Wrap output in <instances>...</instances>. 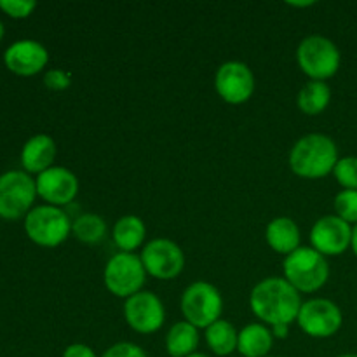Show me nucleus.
Segmentation results:
<instances>
[{
  "label": "nucleus",
  "mask_w": 357,
  "mask_h": 357,
  "mask_svg": "<svg viewBox=\"0 0 357 357\" xmlns=\"http://www.w3.org/2000/svg\"><path fill=\"white\" fill-rule=\"evenodd\" d=\"M300 293L284 278H267L258 282L250 295L251 312L271 326L296 321L302 307Z\"/></svg>",
  "instance_id": "1"
},
{
  "label": "nucleus",
  "mask_w": 357,
  "mask_h": 357,
  "mask_svg": "<svg viewBox=\"0 0 357 357\" xmlns=\"http://www.w3.org/2000/svg\"><path fill=\"white\" fill-rule=\"evenodd\" d=\"M338 149L333 138L323 132L302 136L289 152V167L305 180H319L333 173L338 162Z\"/></svg>",
  "instance_id": "2"
},
{
  "label": "nucleus",
  "mask_w": 357,
  "mask_h": 357,
  "mask_svg": "<svg viewBox=\"0 0 357 357\" xmlns=\"http://www.w3.org/2000/svg\"><path fill=\"white\" fill-rule=\"evenodd\" d=\"M330 278L326 257L314 248L300 246L284 260V279L298 293H314L323 288Z\"/></svg>",
  "instance_id": "3"
},
{
  "label": "nucleus",
  "mask_w": 357,
  "mask_h": 357,
  "mask_svg": "<svg viewBox=\"0 0 357 357\" xmlns=\"http://www.w3.org/2000/svg\"><path fill=\"white\" fill-rule=\"evenodd\" d=\"M296 61L300 70L310 77V80L326 82L340 70L342 54L331 38L323 35H309L298 44Z\"/></svg>",
  "instance_id": "4"
},
{
  "label": "nucleus",
  "mask_w": 357,
  "mask_h": 357,
  "mask_svg": "<svg viewBox=\"0 0 357 357\" xmlns=\"http://www.w3.org/2000/svg\"><path fill=\"white\" fill-rule=\"evenodd\" d=\"M24 232L37 246L56 248L72 232V220L61 208L37 206L24 216Z\"/></svg>",
  "instance_id": "5"
},
{
  "label": "nucleus",
  "mask_w": 357,
  "mask_h": 357,
  "mask_svg": "<svg viewBox=\"0 0 357 357\" xmlns=\"http://www.w3.org/2000/svg\"><path fill=\"white\" fill-rule=\"evenodd\" d=\"M181 314L185 321L195 328H209L222 319L223 298L218 288L206 281H197L188 286L180 300Z\"/></svg>",
  "instance_id": "6"
},
{
  "label": "nucleus",
  "mask_w": 357,
  "mask_h": 357,
  "mask_svg": "<svg viewBox=\"0 0 357 357\" xmlns=\"http://www.w3.org/2000/svg\"><path fill=\"white\" fill-rule=\"evenodd\" d=\"M37 183L26 171L13 169L0 174V218L20 220L31 211Z\"/></svg>",
  "instance_id": "7"
},
{
  "label": "nucleus",
  "mask_w": 357,
  "mask_h": 357,
  "mask_svg": "<svg viewBox=\"0 0 357 357\" xmlns=\"http://www.w3.org/2000/svg\"><path fill=\"white\" fill-rule=\"evenodd\" d=\"M146 271L143 267V261L135 253H121L114 255L107 261V267L103 272V281L108 291L119 298H131L132 295L142 291L145 284Z\"/></svg>",
  "instance_id": "8"
},
{
  "label": "nucleus",
  "mask_w": 357,
  "mask_h": 357,
  "mask_svg": "<svg viewBox=\"0 0 357 357\" xmlns=\"http://www.w3.org/2000/svg\"><path fill=\"white\" fill-rule=\"evenodd\" d=\"M300 330L312 338H330L340 331L344 324L340 307L328 298L307 300L300 307L296 317Z\"/></svg>",
  "instance_id": "9"
},
{
  "label": "nucleus",
  "mask_w": 357,
  "mask_h": 357,
  "mask_svg": "<svg viewBox=\"0 0 357 357\" xmlns=\"http://www.w3.org/2000/svg\"><path fill=\"white\" fill-rule=\"evenodd\" d=\"M146 274L160 281H171L183 272L185 255L183 250L174 241L166 237L152 239L139 255Z\"/></svg>",
  "instance_id": "10"
},
{
  "label": "nucleus",
  "mask_w": 357,
  "mask_h": 357,
  "mask_svg": "<svg viewBox=\"0 0 357 357\" xmlns=\"http://www.w3.org/2000/svg\"><path fill=\"white\" fill-rule=\"evenodd\" d=\"M124 317L129 328L136 333L152 335L162 328L166 310L159 296L152 291H139L126 300Z\"/></svg>",
  "instance_id": "11"
},
{
  "label": "nucleus",
  "mask_w": 357,
  "mask_h": 357,
  "mask_svg": "<svg viewBox=\"0 0 357 357\" xmlns=\"http://www.w3.org/2000/svg\"><path fill=\"white\" fill-rule=\"evenodd\" d=\"M218 96L229 105H243L255 93V75L246 63L227 61L215 75Z\"/></svg>",
  "instance_id": "12"
},
{
  "label": "nucleus",
  "mask_w": 357,
  "mask_h": 357,
  "mask_svg": "<svg viewBox=\"0 0 357 357\" xmlns=\"http://www.w3.org/2000/svg\"><path fill=\"white\" fill-rule=\"evenodd\" d=\"M310 243L323 257H340L352 244V225L337 215L323 216L312 225Z\"/></svg>",
  "instance_id": "13"
},
{
  "label": "nucleus",
  "mask_w": 357,
  "mask_h": 357,
  "mask_svg": "<svg viewBox=\"0 0 357 357\" xmlns=\"http://www.w3.org/2000/svg\"><path fill=\"white\" fill-rule=\"evenodd\" d=\"M35 183H37V194L49 206H56V208L70 204L79 194L77 176L61 166H52L44 173L37 174Z\"/></svg>",
  "instance_id": "14"
},
{
  "label": "nucleus",
  "mask_w": 357,
  "mask_h": 357,
  "mask_svg": "<svg viewBox=\"0 0 357 357\" xmlns=\"http://www.w3.org/2000/svg\"><path fill=\"white\" fill-rule=\"evenodd\" d=\"M49 61V52L40 42L21 38L13 42L3 52V63L13 73L20 77H31L40 73Z\"/></svg>",
  "instance_id": "15"
},
{
  "label": "nucleus",
  "mask_w": 357,
  "mask_h": 357,
  "mask_svg": "<svg viewBox=\"0 0 357 357\" xmlns=\"http://www.w3.org/2000/svg\"><path fill=\"white\" fill-rule=\"evenodd\" d=\"M56 159V143L49 135H35L21 150V166L28 174L44 173L52 167Z\"/></svg>",
  "instance_id": "16"
},
{
  "label": "nucleus",
  "mask_w": 357,
  "mask_h": 357,
  "mask_svg": "<svg viewBox=\"0 0 357 357\" xmlns=\"http://www.w3.org/2000/svg\"><path fill=\"white\" fill-rule=\"evenodd\" d=\"M265 239L271 250L288 257L300 248V229L295 220L278 216L265 229Z\"/></svg>",
  "instance_id": "17"
},
{
  "label": "nucleus",
  "mask_w": 357,
  "mask_h": 357,
  "mask_svg": "<svg viewBox=\"0 0 357 357\" xmlns=\"http://www.w3.org/2000/svg\"><path fill=\"white\" fill-rule=\"evenodd\" d=\"M274 345L272 330L261 323H251L239 331L237 352L243 357H267Z\"/></svg>",
  "instance_id": "18"
},
{
  "label": "nucleus",
  "mask_w": 357,
  "mask_h": 357,
  "mask_svg": "<svg viewBox=\"0 0 357 357\" xmlns=\"http://www.w3.org/2000/svg\"><path fill=\"white\" fill-rule=\"evenodd\" d=\"M146 236V227L142 218L135 215H126L115 222L112 229L115 246L124 253H132L143 244Z\"/></svg>",
  "instance_id": "19"
},
{
  "label": "nucleus",
  "mask_w": 357,
  "mask_h": 357,
  "mask_svg": "<svg viewBox=\"0 0 357 357\" xmlns=\"http://www.w3.org/2000/svg\"><path fill=\"white\" fill-rule=\"evenodd\" d=\"M199 347V330L187 321L173 324L166 335V351L171 357L195 354Z\"/></svg>",
  "instance_id": "20"
},
{
  "label": "nucleus",
  "mask_w": 357,
  "mask_h": 357,
  "mask_svg": "<svg viewBox=\"0 0 357 357\" xmlns=\"http://www.w3.org/2000/svg\"><path fill=\"white\" fill-rule=\"evenodd\" d=\"M331 89L326 82L321 80H309L305 86L300 89L296 103L300 112L305 115H319L330 107Z\"/></svg>",
  "instance_id": "21"
},
{
  "label": "nucleus",
  "mask_w": 357,
  "mask_h": 357,
  "mask_svg": "<svg viewBox=\"0 0 357 357\" xmlns=\"http://www.w3.org/2000/svg\"><path fill=\"white\" fill-rule=\"evenodd\" d=\"M237 340H239V331L229 321L220 319L209 328H206V342L216 356L225 357L236 352Z\"/></svg>",
  "instance_id": "22"
},
{
  "label": "nucleus",
  "mask_w": 357,
  "mask_h": 357,
  "mask_svg": "<svg viewBox=\"0 0 357 357\" xmlns=\"http://www.w3.org/2000/svg\"><path fill=\"white\" fill-rule=\"evenodd\" d=\"M72 234L84 244H96L107 236V222L100 215L84 213L72 222Z\"/></svg>",
  "instance_id": "23"
},
{
  "label": "nucleus",
  "mask_w": 357,
  "mask_h": 357,
  "mask_svg": "<svg viewBox=\"0 0 357 357\" xmlns=\"http://www.w3.org/2000/svg\"><path fill=\"white\" fill-rule=\"evenodd\" d=\"M335 215L347 222L349 225H357V190H342L335 195Z\"/></svg>",
  "instance_id": "24"
},
{
  "label": "nucleus",
  "mask_w": 357,
  "mask_h": 357,
  "mask_svg": "<svg viewBox=\"0 0 357 357\" xmlns=\"http://www.w3.org/2000/svg\"><path fill=\"white\" fill-rule=\"evenodd\" d=\"M333 174L344 190H357V157L349 155L338 159Z\"/></svg>",
  "instance_id": "25"
},
{
  "label": "nucleus",
  "mask_w": 357,
  "mask_h": 357,
  "mask_svg": "<svg viewBox=\"0 0 357 357\" xmlns=\"http://www.w3.org/2000/svg\"><path fill=\"white\" fill-rule=\"evenodd\" d=\"M37 9V2L33 0H0V10L14 20H24Z\"/></svg>",
  "instance_id": "26"
},
{
  "label": "nucleus",
  "mask_w": 357,
  "mask_h": 357,
  "mask_svg": "<svg viewBox=\"0 0 357 357\" xmlns=\"http://www.w3.org/2000/svg\"><path fill=\"white\" fill-rule=\"evenodd\" d=\"M101 357H146V352L139 345L131 342H119L103 352Z\"/></svg>",
  "instance_id": "27"
},
{
  "label": "nucleus",
  "mask_w": 357,
  "mask_h": 357,
  "mask_svg": "<svg viewBox=\"0 0 357 357\" xmlns=\"http://www.w3.org/2000/svg\"><path fill=\"white\" fill-rule=\"evenodd\" d=\"M70 84H72V79L66 72L63 70L54 68V70H47L44 73V86L51 91H65L68 89Z\"/></svg>",
  "instance_id": "28"
},
{
  "label": "nucleus",
  "mask_w": 357,
  "mask_h": 357,
  "mask_svg": "<svg viewBox=\"0 0 357 357\" xmlns=\"http://www.w3.org/2000/svg\"><path fill=\"white\" fill-rule=\"evenodd\" d=\"M61 357H98L96 352L86 344H72L65 349Z\"/></svg>",
  "instance_id": "29"
},
{
  "label": "nucleus",
  "mask_w": 357,
  "mask_h": 357,
  "mask_svg": "<svg viewBox=\"0 0 357 357\" xmlns=\"http://www.w3.org/2000/svg\"><path fill=\"white\" fill-rule=\"evenodd\" d=\"M289 333V324H278V326H272V335L274 338H286Z\"/></svg>",
  "instance_id": "30"
},
{
  "label": "nucleus",
  "mask_w": 357,
  "mask_h": 357,
  "mask_svg": "<svg viewBox=\"0 0 357 357\" xmlns=\"http://www.w3.org/2000/svg\"><path fill=\"white\" fill-rule=\"evenodd\" d=\"M351 250L354 251V255L357 257V225L352 227V244H351Z\"/></svg>",
  "instance_id": "31"
},
{
  "label": "nucleus",
  "mask_w": 357,
  "mask_h": 357,
  "mask_svg": "<svg viewBox=\"0 0 357 357\" xmlns=\"http://www.w3.org/2000/svg\"><path fill=\"white\" fill-rule=\"evenodd\" d=\"M314 3H316V2H288V6H291V7H310V6H314Z\"/></svg>",
  "instance_id": "32"
},
{
  "label": "nucleus",
  "mask_w": 357,
  "mask_h": 357,
  "mask_svg": "<svg viewBox=\"0 0 357 357\" xmlns=\"http://www.w3.org/2000/svg\"><path fill=\"white\" fill-rule=\"evenodd\" d=\"M3 33H6V28H3V23H2V21H0V40H2V38H3Z\"/></svg>",
  "instance_id": "33"
},
{
  "label": "nucleus",
  "mask_w": 357,
  "mask_h": 357,
  "mask_svg": "<svg viewBox=\"0 0 357 357\" xmlns=\"http://www.w3.org/2000/svg\"><path fill=\"white\" fill-rule=\"evenodd\" d=\"M187 357H208V356H206V354H201V352H195V354L187 356Z\"/></svg>",
  "instance_id": "34"
},
{
  "label": "nucleus",
  "mask_w": 357,
  "mask_h": 357,
  "mask_svg": "<svg viewBox=\"0 0 357 357\" xmlns=\"http://www.w3.org/2000/svg\"><path fill=\"white\" fill-rule=\"evenodd\" d=\"M338 357H357V354H342V356H338Z\"/></svg>",
  "instance_id": "35"
}]
</instances>
